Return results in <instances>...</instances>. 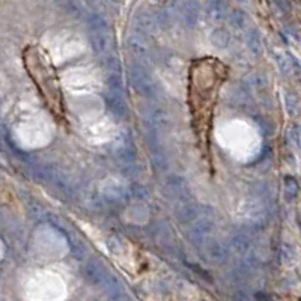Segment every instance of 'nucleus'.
Listing matches in <instances>:
<instances>
[{
    "label": "nucleus",
    "mask_w": 301,
    "mask_h": 301,
    "mask_svg": "<svg viewBox=\"0 0 301 301\" xmlns=\"http://www.w3.org/2000/svg\"><path fill=\"white\" fill-rule=\"evenodd\" d=\"M226 79V66L215 59H200L190 68V109L200 143H208L218 89Z\"/></svg>",
    "instance_id": "obj_1"
},
{
    "label": "nucleus",
    "mask_w": 301,
    "mask_h": 301,
    "mask_svg": "<svg viewBox=\"0 0 301 301\" xmlns=\"http://www.w3.org/2000/svg\"><path fill=\"white\" fill-rule=\"evenodd\" d=\"M23 59H24V65L29 71V76L32 77L34 83L40 89L51 113L57 119L63 121L65 119V104H63V98H62L60 85L57 82L53 66L45 59L43 53L35 47H27L26 51L23 53Z\"/></svg>",
    "instance_id": "obj_2"
}]
</instances>
